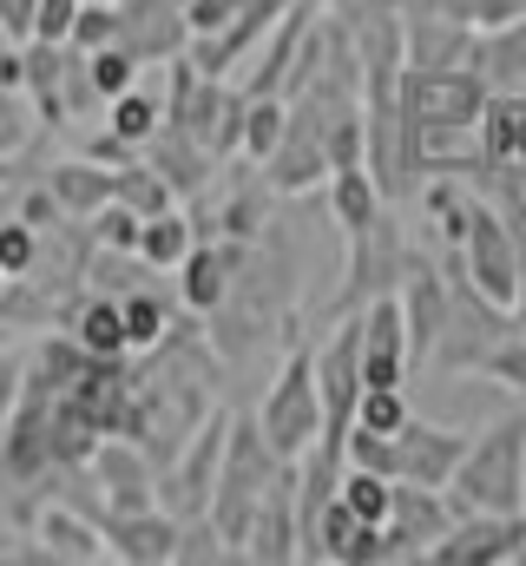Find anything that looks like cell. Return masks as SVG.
Segmentation results:
<instances>
[{"label": "cell", "instance_id": "6da1fadb", "mask_svg": "<svg viewBox=\"0 0 526 566\" xmlns=\"http://www.w3.org/2000/svg\"><path fill=\"white\" fill-rule=\"evenodd\" d=\"M448 501L454 514H526V409L487 422L467 441Z\"/></svg>", "mask_w": 526, "mask_h": 566}, {"label": "cell", "instance_id": "7a4b0ae2", "mask_svg": "<svg viewBox=\"0 0 526 566\" xmlns=\"http://www.w3.org/2000/svg\"><path fill=\"white\" fill-rule=\"evenodd\" d=\"M283 474V454L270 448V434L257 428V416H231V441H224V474H218V494H211V521L224 527L231 547H244V527L257 514L263 488Z\"/></svg>", "mask_w": 526, "mask_h": 566}, {"label": "cell", "instance_id": "3957f363", "mask_svg": "<svg viewBox=\"0 0 526 566\" xmlns=\"http://www.w3.org/2000/svg\"><path fill=\"white\" fill-rule=\"evenodd\" d=\"M257 428L270 434V448L283 461H296L316 434H323V389H316V343H296L283 356V369L270 376L257 402Z\"/></svg>", "mask_w": 526, "mask_h": 566}, {"label": "cell", "instance_id": "277c9868", "mask_svg": "<svg viewBox=\"0 0 526 566\" xmlns=\"http://www.w3.org/2000/svg\"><path fill=\"white\" fill-rule=\"evenodd\" d=\"M224 441H231V409L218 402L198 434L158 468V507L165 514H178V521H198V514H211V494H218V474H224Z\"/></svg>", "mask_w": 526, "mask_h": 566}, {"label": "cell", "instance_id": "5b68a950", "mask_svg": "<svg viewBox=\"0 0 526 566\" xmlns=\"http://www.w3.org/2000/svg\"><path fill=\"white\" fill-rule=\"evenodd\" d=\"M448 264L474 283L487 303H501V310H514V316H520V251H514L507 211H501L487 191H481V205H474V224H467L461 251H448Z\"/></svg>", "mask_w": 526, "mask_h": 566}, {"label": "cell", "instance_id": "8992f818", "mask_svg": "<svg viewBox=\"0 0 526 566\" xmlns=\"http://www.w3.org/2000/svg\"><path fill=\"white\" fill-rule=\"evenodd\" d=\"M514 329H520V316H514V310L487 303L474 283L448 264V329H441V343H434L428 369H454V376H461V369H481V356H487L501 336H514Z\"/></svg>", "mask_w": 526, "mask_h": 566}, {"label": "cell", "instance_id": "52a82bcc", "mask_svg": "<svg viewBox=\"0 0 526 566\" xmlns=\"http://www.w3.org/2000/svg\"><path fill=\"white\" fill-rule=\"evenodd\" d=\"M408 258H414V244L401 238L394 211H382V218H376V224H362V231H349V264H343V290H336V316L362 310L369 296L401 290Z\"/></svg>", "mask_w": 526, "mask_h": 566}, {"label": "cell", "instance_id": "ba28073f", "mask_svg": "<svg viewBox=\"0 0 526 566\" xmlns=\"http://www.w3.org/2000/svg\"><path fill=\"white\" fill-rule=\"evenodd\" d=\"M526 554V514H454V527L428 547L434 566H514Z\"/></svg>", "mask_w": 526, "mask_h": 566}, {"label": "cell", "instance_id": "9c48e42d", "mask_svg": "<svg viewBox=\"0 0 526 566\" xmlns=\"http://www.w3.org/2000/svg\"><path fill=\"white\" fill-rule=\"evenodd\" d=\"M238 560H257V566L303 560V527H296V461H283V474L263 488L257 514H251V527H244Z\"/></svg>", "mask_w": 526, "mask_h": 566}, {"label": "cell", "instance_id": "30bf717a", "mask_svg": "<svg viewBox=\"0 0 526 566\" xmlns=\"http://www.w3.org/2000/svg\"><path fill=\"white\" fill-rule=\"evenodd\" d=\"M454 527V501L448 488H421V481H394V507L382 521L389 534V566L394 560H428V547Z\"/></svg>", "mask_w": 526, "mask_h": 566}, {"label": "cell", "instance_id": "8fae6325", "mask_svg": "<svg viewBox=\"0 0 526 566\" xmlns=\"http://www.w3.org/2000/svg\"><path fill=\"white\" fill-rule=\"evenodd\" d=\"M362 323V382L369 389H408L414 376V356H408V323H401V296H369L356 310Z\"/></svg>", "mask_w": 526, "mask_h": 566}, {"label": "cell", "instance_id": "7c38bea8", "mask_svg": "<svg viewBox=\"0 0 526 566\" xmlns=\"http://www.w3.org/2000/svg\"><path fill=\"white\" fill-rule=\"evenodd\" d=\"M467 428H441L428 416H408L394 428V481H421V488H448L461 454H467Z\"/></svg>", "mask_w": 526, "mask_h": 566}, {"label": "cell", "instance_id": "4fadbf2b", "mask_svg": "<svg viewBox=\"0 0 526 566\" xmlns=\"http://www.w3.org/2000/svg\"><path fill=\"white\" fill-rule=\"evenodd\" d=\"M394 296H401V323H408V356H414V369H428V356H434V343L448 329V264L414 251Z\"/></svg>", "mask_w": 526, "mask_h": 566}, {"label": "cell", "instance_id": "5bb4252c", "mask_svg": "<svg viewBox=\"0 0 526 566\" xmlns=\"http://www.w3.org/2000/svg\"><path fill=\"white\" fill-rule=\"evenodd\" d=\"M86 468H93V481L106 494V514H126V507H151L158 501V461L138 441H126V434H106Z\"/></svg>", "mask_w": 526, "mask_h": 566}, {"label": "cell", "instance_id": "9a60e30c", "mask_svg": "<svg viewBox=\"0 0 526 566\" xmlns=\"http://www.w3.org/2000/svg\"><path fill=\"white\" fill-rule=\"evenodd\" d=\"M251 244H231V238H198L191 251H185V264L171 271L178 277V310H191V316H211L224 296H231V277H238V258H244Z\"/></svg>", "mask_w": 526, "mask_h": 566}, {"label": "cell", "instance_id": "2e32d148", "mask_svg": "<svg viewBox=\"0 0 526 566\" xmlns=\"http://www.w3.org/2000/svg\"><path fill=\"white\" fill-rule=\"evenodd\" d=\"M119 40L145 66H165L191 46V27H185V0H119Z\"/></svg>", "mask_w": 526, "mask_h": 566}, {"label": "cell", "instance_id": "e0dca14e", "mask_svg": "<svg viewBox=\"0 0 526 566\" xmlns=\"http://www.w3.org/2000/svg\"><path fill=\"white\" fill-rule=\"evenodd\" d=\"M106 554L126 566H171L178 560V514H165L158 501L106 514Z\"/></svg>", "mask_w": 526, "mask_h": 566}, {"label": "cell", "instance_id": "ac0fdd59", "mask_svg": "<svg viewBox=\"0 0 526 566\" xmlns=\"http://www.w3.org/2000/svg\"><path fill=\"white\" fill-rule=\"evenodd\" d=\"M401 60L408 66H474L481 60V27L441 20V13H401Z\"/></svg>", "mask_w": 526, "mask_h": 566}, {"label": "cell", "instance_id": "d6986e66", "mask_svg": "<svg viewBox=\"0 0 526 566\" xmlns=\"http://www.w3.org/2000/svg\"><path fill=\"white\" fill-rule=\"evenodd\" d=\"M145 158H151V165L171 178V191H178V198H198V191H211V185H218V171H224V158L198 139V133H185L178 119H165V126L151 133Z\"/></svg>", "mask_w": 526, "mask_h": 566}, {"label": "cell", "instance_id": "ffe728a7", "mask_svg": "<svg viewBox=\"0 0 526 566\" xmlns=\"http://www.w3.org/2000/svg\"><path fill=\"white\" fill-rule=\"evenodd\" d=\"M309 27H316V0H290V7L276 13V27L263 33V46L251 53V73H244L238 86H244V93H283V80H290L296 46L309 40Z\"/></svg>", "mask_w": 526, "mask_h": 566}, {"label": "cell", "instance_id": "44dd1931", "mask_svg": "<svg viewBox=\"0 0 526 566\" xmlns=\"http://www.w3.org/2000/svg\"><path fill=\"white\" fill-rule=\"evenodd\" d=\"M33 541H40V554L46 560H113L106 554V527L93 521V514H80V507H66V501H40L33 507Z\"/></svg>", "mask_w": 526, "mask_h": 566}, {"label": "cell", "instance_id": "7402d4cb", "mask_svg": "<svg viewBox=\"0 0 526 566\" xmlns=\"http://www.w3.org/2000/svg\"><path fill=\"white\" fill-rule=\"evenodd\" d=\"M257 171L270 178V191H276V198H303V191L329 185V151H323V139H316L309 126H296V119H290V133L276 139V151L263 158Z\"/></svg>", "mask_w": 526, "mask_h": 566}, {"label": "cell", "instance_id": "603a6c76", "mask_svg": "<svg viewBox=\"0 0 526 566\" xmlns=\"http://www.w3.org/2000/svg\"><path fill=\"white\" fill-rule=\"evenodd\" d=\"M40 178H46V191L60 198V211H66L73 224H93V218L113 205V165H99V158H86V151H80V158H53Z\"/></svg>", "mask_w": 526, "mask_h": 566}, {"label": "cell", "instance_id": "cb8c5ba5", "mask_svg": "<svg viewBox=\"0 0 526 566\" xmlns=\"http://www.w3.org/2000/svg\"><path fill=\"white\" fill-rule=\"evenodd\" d=\"M66 336H73L86 356H132L126 310H119V296H106V290H80V296H73V310H66Z\"/></svg>", "mask_w": 526, "mask_h": 566}, {"label": "cell", "instance_id": "d4e9b609", "mask_svg": "<svg viewBox=\"0 0 526 566\" xmlns=\"http://www.w3.org/2000/svg\"><path fill=\"white\" fill-rule=\"evenodd\" d=\"M329 218H336V231L349 238V231H362V224H376L382 211H389V198H382V185L369 178V165H343V171H329Z\"/></svg>", "mask_w": 526, "mask_h": 566}, {"label": "cell", "instance_id": "484cf974", "mask_svg": "<svg viewBox=\"0 0 526 566\" xmlns=\"http://www.w3.org/2000/svg\"><path fill=\"white\" fill-rule=\"evenodd\" d=\"M474 73L501 93V86H526V13H514L507 27H487L481 33V60Z\"/></svg>", "mask_w": 526, "mask_h": 566}, {"label": "cell", "instance_id": "4316f807", "mask_svg": "<svg viewBox=\"0 0 526 566\" xmlns=\"http://www.w3.org/2000/svg\"><path fill=\"white\" fill-rule=\"evenodd\" d=\"M198 238H204V231H198V218H191L185 205H171V211L145 218V231H138V258H145L151 271H178V264H185V251H191Z\"/></svg>", "mask_w": 526, "mask_h": 566}, {"label": "cell", "instance_id": "83f0119b", "mask_svg": "<svg viewBox=\"0 0 526 566\" xmlns=\"http://www.w3.org/2000/svg\"><path fill=\"white\" fill-rule=\"evenodd\" d=\"M113 198H119L126 211H138V218H158V211L185 205V198L171 191V178H165V171H158V165H151L145 151H138L132 165H119V171H113Z\"/></svg>", "mask_w": 526, "mask_h": 566}, {"label": "cell", "instance_id": "f1b7e54d", "mask_svg": "<svg viewBox=\"0 0 526 566\" xmlns=\"http://www.w3.org/2000/svg\"><path fill=\"white\" fill-rule=\"evenodd\" d=\"M119 310H126L132 356H151V349L171 336V296H165L158 283H132L126 296H119Z\"/></svg>", "mask_w": 526, "mask_h": 566}, {"label": "cell", "instance_id": "f546056e", "mask_svg": "<svg viewBox=\"0 0 526 566\" xmlns=\"http://www.w3.org/2000/svg\"><path fill=\"white\" fill-rule=\"evenodd\" d=\"M106 126L145 151V145H151V133L165 126V93H158V86H126L119 99H106Z\"/></svg>", "mask_w": 526, "mask_h": 566}, {"label": "cell", "instance_id": "4dcf8cb0", "mask_svg": "<svg viewBox=\"0 0 526 566\" xmlns=\"http://www.w3.org/2000/svg\"><path fill=\"white\" fill-rule=\"evenodd\" d=\"M290 133V99L283 93H251V106H244V145H238V158H251V165H263L270 151H276V139Z\"/></svg>", "mask_w": 526, "mask_h": 566}, {"label": "cell", "instance_id": "1f68e13d", "mask_svg": "<svg viewBox=\"0 0 526 566\" xmlns=\"http://www.w3.org/2000/svg\"><path fill=\"white\" fill-rule=\"evenodd\" d=\"M343 501H349V514L356 521H369V527H382L389 521V507H394V481L389 474H376V468H343V488H336Z\"/></svg>", "mask_w": 526, "mask_h": 566}, {"label": "cell", "instance_id": "d6a6232c", "mask_svg": "<svg viewBox=\"0 0 526 566\" xmlns=\"http://www.w3.org/2000/svg\"><path fill=\"white\" fill-rule=\"evenodd\" d=\"M224 560H238V547L224 541V527H218L211 514L178 521V560L171 566H224Z\"/></svg>", "mask_w": 526, "mask_h": 566}, {"label": "cell", "instance_id": "836d02e7", "mask_svg": "<svg viewBox=\"0 0 526 566\" xmlns=\"http://www.w3.org/2000/svg\"><path fill=\"white\" fill-rule=\"evenodd\" d=\"M86 66H93V86H99L106 99H119L126 86H138V73H145V60L132 53L126 40H113V46H93V53H86Z\"/></svg>", "mask_w": 526, "mask_h": 566}, {"label": "cell", "instance_id": "e575fe53", "mask_svg": "<svg viewBox=\"0 0 526 566\" xmlns=\"http://www.w3.org/2000/svg\"><path fill=\"white\" fill-rule=\"evenodd\" d=\"M33 264H40V224H27V218L7 205V211H0V271H7V277H27Z\"/></svg>", "mask_w": 526, "mask_h": 566}, {"label": "cell", "instance_id": "d590c367", "mask_svg": "<svg viewBox=\"0 0 526 566\" xmlns=\"http://www.w3.org/2000/svg\"><path fill=\"white\" fill-rule=\"evenodd\" d=\"M474 376H487V382H501V389H514L526 402V323L514 329V336H501L487 356H481V369Z\"/></svg>", "mask_w": 526, "mask_h": 566}, {"label": "cell", "instance_id": "8d00e7d4", "mask_svg": "<svg viewBox=\"0 0 526 566\" xmlns=\"http://www.w3.org/2000/svg\"><path fill=\"white\" fill-rule=\"evenodd\" d=\"M27 145H33V106H27L20 86L0 80V151L7 158H27Z\"/></svg>", "mask_w": 526, "mask_h": 566}, {"label": "cell", "instance_id": "74e56055", "mask_svg": "<svg viewBox=\"0 0 526 566\" xmlns=\"http://www.w3.org/2000/svg\"><path fill=\"white\" fill-rule=\"evenodd\" d=\"M408 416H414L408 389H362V402H356V428H376V434H394Z\"/></svg>", "mask_w": 526, "mask_h": 566}, {"label": "cell", "instance_id": "f35d334b", "mask_svg": "<svg viewBox=\"0 0 526 566\" xmlns=\"http://www.w3.org/2000/svg\"><path fill=\"white\" fill-rule=\"evenodd\" d=\"M119 40V0H86L80 20H73V46L93 53V46H113Z\"/></svg>", "mask_w": 526, "mask_h": 566}, {"label": "cell", "instance_id": "ab89813d", "mask_svg": "<svg viewBox=\"0 0 526 566\" xmlns=\"http://www.w3.org/2000/svg\"><path fill=\"white\" fill-rule=\"evenodd\" d=\"M86 231H93V244H106V251H138V231H145V218H138V211H126V205L113 198V205H106V211H99Z\"/></svg>", "mask_w": 526, "mask_h": 566}, {"label": "cell", "instance_id": "60d3db41", "mask_svg": "<svg viewBox=\"0 0 526 566\" xmlns=\"http://www.w3.org/2000/svg\"><path fill=\"white\" fill-rule=\"evenodd\" d=\"M349 461H356V468H376V474L394 481V434H376V428L349 422Z\"/></svg>", "mask_w": 526, "mask_h": 566}, {"label": "cell", "instance_id": "b9f144b4", "mask_svg": "<svg viewBox=\"0 0 526 566\" xmlns=\"http://www.w3.org/2000/svg\"><path fill=\"white\" fill-rule=\"evenodd\" d=\"M80 7H86V0H40V7H33V40H73Z\"/></svg>", "mask_w": 526, "mask_h": 566}, {"label": "cell", "instance_id": "7bdbcfd3", "mask_svg": "<svg viewBox=\"0 0 526 566\" xmlns=\"http://www.w3.org/2000/svg\"><path fill=\"white\" fill-rule=\"evenodd\" d=\"M238 7H251V0H185V27L191 33H218Z\"/></svg>", "mask_w": 526, "mask_h": 566}, {"label": "cell", "instance_id": "ee69618b", "mask_svg": "<svg viewBox=\"0 0 526 566\" xmlns=\"http://www.w3.org/2000/svg\"><path fill=\"white\" fill-rule=\"evenodd\" d=\"M401 13H441V20H467L481 27V0H394Z\"/></svg>", "mask_w": 526, "mask_h": 566}, {"label": "cell", "instance_id": "f6af8a7d", "mask_svg": "<svg viewBox=\"0 0 526 566\" xmlns=\"http://www.w3.org/2000/svg\"><path fill=\"white\" fill-rule=\"evenodd\" d=\"M501 211H507V231H514V251H520V323H526V191L501 198Z\"/></svg>", "mask_w": 526, "mask_h": 566}, {"label": "cell", "instance_id": "bcb514c9", "mask_svg": "<svg viewBox=\"0 0 526 566\" xmlns=\"http://www.w3.org/2000/svg\"><path fill=\"white\" fill-rule=\"evenodd\" d=\"M86 158H99V165H113V171H119V165H132V158H138V145L119 139L113 126H99V133H93V145H86Z\"/></svg>", "mask_w": 526, "mask_h": 566}, {"label": "cell", "instance_id": "7dc6e473", "mask_svg": "<svg viewBox=\"0 0 526 566\" xmlns=\"http://www.w3.org/2000/svg\"><path fill=\"white\" fill-rule=\"evenodd\" d=\"M33 7L40 0H0V40H33Z\"/></svg>", "mask_w": 526, "mask_h": 566}, {"label": "cell", "instance_id": "c3c4849f", "mask_svg": "<svg viewBox=\"0 0 526 566\" xmlns=\"http://www.w3.org/2000/svg\"><path fill=\"white\" fill-rule=\"evenodd\" d=\"M7 185H20V158H7V151H0V191H7Z\"/></svg>", "mask_w": 526, "mask_h": 566}, {"label": "cell", "instance_id": "681fc988", "mask_svg": "<svg viewBox=\"0 0 526 566\" xmlns=\"http://www.w3.org/2000/svg\"><path fill=\"white\" fill-rule=\"evenodd\" d=\"M316 7H349V0H316Z\"/></svg>", "mask_w": 526, "mask_h": 566}, {"label": "cell", "instance_id": "f907efd6", "mask_svg": "<svg viewBox=\"0 0 526 566\" xmlns=\"http://www.w3.org/2000/svg\"><path fill=\"white\" fill-rule=\"evenodd\" d=\"M0 290H7V271H0Z\"/></svg>", "mask_w": 526, "mask_h": 566}, {"label": "cell", "instance_id": "816d5d0a", "mask_svg": "<svg viewBox=\"0 0 526 566\" xmlns=\"http://www.w3.org/2000/svg\"><path fill=\"white\" fill-rule=\"evenodd\" d=\"M520 566H526V554H520Z\"/></svg>", "mask_w": 526, "mask_h": 566}]
</instances>
